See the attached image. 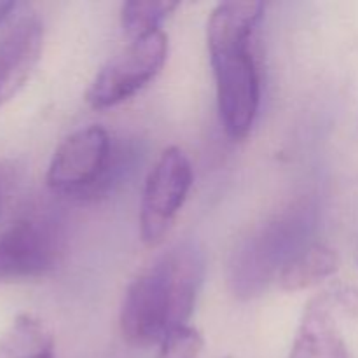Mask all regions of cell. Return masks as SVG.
I'll list each match as a JSON object with an SVG mask.
<instances>
[{
    "label": "cell",
    "instance_id": "cell-6",
    "mask_svg": "<svg viewBox=\"0 0 358 358\" xmlns=\"http://www.w3.org/2000/svg\"><path fill=\"white\" fill-rule=\"evenodd\" d=\"M194 171L180 147L161 152L143 185L140 201V240L147 247H157L168 236L191 192Z\"/></svg>",
    "mask_w": 358,
    "mask_h": 358
},
{
    "label": "cell",
    "instance_id": "cell-14",
    "mask_svg": "<svg viewBox=\"0 0 358 358\" xmlns=\"http://www.w3.org/2000/svg\"><path fill=\"white\" fill-rule=\"evenodd\" d=\"M7 185H9V171L3 166H0V212H2L3 199H6Z\"/></svg>",
    "mask_w": 358,
    "mask_h": 358
},
{
    "label": "cell",
    "instance_id": "cell-1",
    "mask_svg": "<svg viewBox=\"0 0 358 358\" xmlns=\"http://www.w3.org/2000/svg\"><path fill=\"white\" fill-rule=\"evenodd\" d=\"M205 254L196 241L168 248L136 275L119 311L122 339L135 348L163 341L175 327L187 325L205 282Z\"/></svg>",
    "mask_w": 358,
    "mask_h": 358
},
{
    "label": "cell",
    "instance_id": "cell-12",
    "mask_svg": "<svg viewBox=\"0 0 358 358\" xmlns=\"http://www.w3.org/2000/svg\"><path fill=\"white\" fill-rule=\"evenodd\" d=\"M180 6L170 0H129L121 7V24L126 35L142 38L161 30L163 21Z\"/></svg>",
    "mask_w": 358,
    "mask_h": 358
},
{
    "label": "cell",
    "instance_id": "cell-11",
    "mask_svg": "<svg viewBox=\"0 0 358 358\" xmlns=\"http://www.w3.org/2000/svg\"><path fill=\"white\" fill-rule=\"evenodd\" d=\"M0 358H56L55 338L31 313H21L0 334Z\"/></svg>",
    "mask_w": 358,
    "mask_h": 358
},
{
    "label": "cell",
    "instance_id": "cell-3",
    "mask_svg": "<svg viewBox=\"0 0 358 358\" xmlns=\"http://www.w3.org/2000/svg\"><path fill=\"white\" fill-rule=\"evenodd\" d=\"M315 222L313 203L299 199L241 236L227 261V283L233 296L241 301L255 299L278 282L283 268L311 243Z\"/></svg>",
    "mask_w": 358,
    "mask_h": 358
},
{
    "label": "cell",
    "instance_id": "cell-10",
    "mask_svg": "<svg viewBox=\"0 0 358 358\" xmlns=\"http://www.w3.org/2000/svg\"><path fill=\"white\" fill-rule=\"evenodd\" d=\"M338 269L339 257L334 248L311 241L283 268L276 283L285 292H301L318 285L325 278L338 273Z\"/></svg>",
    "mask_w": 358,
    "mask_h": 358
},
{
    "label": "cell",
    "instance_id": "cell-13",
    "mask_svg": "<svg viewBox=\"0 0 358 358\" xmlns=\"http://www.w3.org/2000/svg\"><path fill=\"white\" fill-rule=\"evenodd\" d=\"M203 348L205 339L201 332L189 324L180 325L164 336L156 358H199Z\"/></svg>",
    "mask_w": 358,
    "mask_h": 358
},
{
    "label": "cell",
    "instance_id": "cell-4",
    "mask_svg": "<svg viewBox=\"0 0 358 358\" xmlns=\"http://www.w3.org/2000/svg\"><path fill=\"white\" fill-rule=\"evenodd\" d=\"M114 147L105 128L86 126L70 133L56 147L45 173L52 192L62 196H94L110 182Z\"/></svg>",
    "mask_w": 358,
    "mask_h": 358
},
{
    "label": "cell",
    "instance_id": "cell-15",
    "mask_svg": "<svg viewBox=\"0 0 358 358\" xmlns=\"http://www.w3.org/2000/svg\"><path fill=\"white\" fill-rule=\"evenodd\" d=\"M14 7H16V3L14 2H3V0H0V24H2L3 21L10 16V13L14 10Z\"/></svg>",
    "mask_w": 358,
    "mask_h": 358
},
{
    "label": "cell",
    "instance_id": "cell-9",
    "mask_svg": "<svg viewBox=\"0 0 358 358\" xmlns=\"http://www.w3.org/2000/svg\"><path fill=\"white\" fill-rule=\"evenodd\" d=\"M289 358H350L345 339L325 299L318 297L308 303Z\"/></svg>",
    "mask_w": 358,
    "mask_h": 358
},
{
    "label": "cell",
    "instance_id": "cell-5",
    "mask_svg": "<svg viewBox=\"0 0 358 358\" xmlns=\"http://www.w3.org/2000/svg\"><path fill=\"white\" fill-rule=\"evenodd\" d=\"M168 35L154 31L129 42L108 59L86 91V101L96 110L117 107L149 86L168 59Z\"/></svg>",
    "mask_w": 358,
    "mask_h": 358
},
{
    "label": "cell",
    "instance_id": "cell-7",
    "mask_svg": "<svg viewBox=\"0 0 358 358\" xmlns=\"http://www.w3.org/2000/svg\"><path fill=\"white\" fill-rule=\"evenodd\" d=\"M63 254L58 224L48 215L24 213L0 233V283L48 276Z\"/></svg>",
    "mask_w": 358,
    "mask_h": 358
},
{
    "label": "cell",
    "instance_id": "cell-8",
    "mask_svg": "<svg viewBox=\"0 0 358 358\" xmlns=\"http://www.w3.org/2000/svg\"><path fill=\"white\" fill-rule=\"evenodd\" d=\"M44 45V27L34 14L21 16L0 38V107L34 73Z\"/></svg>",
    "mask_w": 358,
    "mask_h": 358
},
{
    "label": "cell",
    "instance_id": "cell-2",
    "mask_svg": "<svg viewBox=\"0 0 358 358\" xmlns=\"http://www.w3.org/2000/svg\"><path fill=\"white\" fill-rule=\"evenodd\" d=\"M264 10L262 2H220L206 23L220 124L233 140L245 138L252 131L261 107L254 37Z\"/></svg>",
    "mask_w": 358,
    "mask_h": 358
}]
</instances>
